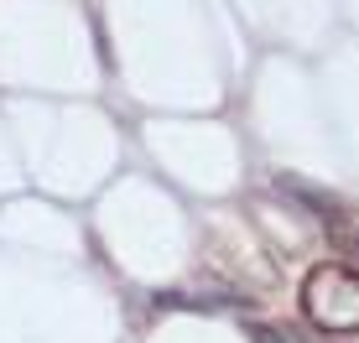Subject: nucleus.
<instances>
[{
    "mask_svg": "<svg viewBox=\"0 0 359 343\" xmlns=\"http://www.w3.org/2000/svg\"><path fill=\"white\" fill-rule=\"evenodd\" d=\"M276 188H281V192H292V198H302V203H307V208H313V214H318V218H323V224H328V218H333V214H339V198H328V192H318V188H307V182H297V177H281V182H276Z\"/></svg>",
    "mask_w": 359,
    "mask_h": 343,
    "instance_id": "2",
    "label": "nucleus"
},
{
    "mask_svg": "<svg viewBox=\"0 0 359 343\" xmlns=\"http://www.w3.org/2000/svg\"><path fill=\"white\" fill-rule=\"evenodd\" d=\"M302 312L323 333H359V271L339 260L313 265L302 281Z\"/></svg>",
    "mask_w": 359,
    "mask_h": 343,
    "instance_id": "1",
    "label": "nucleus"
},
{
    "mask_svg": "<svg viewBox=\"0 0 359 343\" xmlns=\"http://www.w3.org/2000/svg\"><path fill=\"white\" fill-rule=\"evenodd\" d=\"M328 229H333V239H339V250H354V255H359V224H349L344 214H333Z\"/></svg>",
    "mask_w": 359,
    "mask_h": 343,
    "instance_id": "3",
    "label": "nucleus"
}]
</instances>
